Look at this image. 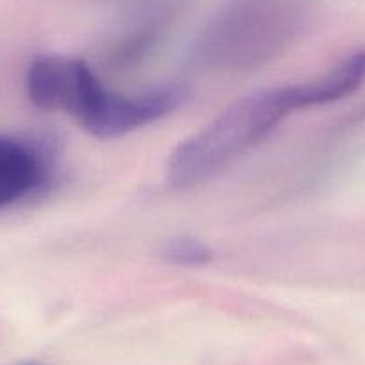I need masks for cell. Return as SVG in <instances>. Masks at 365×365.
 Segmentation results:
<instances>
[{
  "label": "cell",
  "mask_w": 365,
  "mask_h": 365,
  "mask_svg": "<svg viewBox=\"0 0 365 365\" xmlns=\"http://www.w3.org/2000/svg\"><path fill=\"white\" fill-rule=\"evenodd\" d=\"M297 110L294 84L240 97L172 150L167 160L168 187L187 190L210 181Z\"/></svg>",
  "instance_id": "obj_1"
},
{
  "label": "cell",
  "mask_w": 365,
  "mask_h": 365,
  "mask_svg": "<svg viewBox=\"0 0 365 365\" xmlns=\"http://www.w3.org/2000/svg\"><path fill=\"white\" fill-rule=\"evenodd\" d=\"M365 83V51L356 52L319 79L294 84L299 110L335 103Z\"/></svg>",
  "instance_id": "obj_5"
},
{
  "label": "cell",
  "mask_w": 365,
  "mask_h": 365,
  "mask_svg": "<svg viewBox=\"0 0 365 365\" xmlns=\"http://www.w3.org/2000/svg\"><path fill=\"white\" fill-rule=\"evenodd\" d=\"M103 88L99 77L83 59L59 54L38 56L27 72V93L45 111L79 117Z\"/></svg>",
  "instance_id": "obj_3"
},
{
  "label": "cell",
  "mask_w": 365,
  "mask_h": 365,
  "mask_svg": "<svg viewBox=\"0 0 365 365\" xmlns=\"http://www.w3.org/2000/svg\"><path fill=\"white\" fill-rule=\"evenodd\" d=\"M47 178V163L36 147L0 136V208L36 190Z\"/></svg>",
  "instance_id": "obj_4"
},
{
  "label": "cell",
  "mask_w": 365,
  "mask_h": 365,
  "mask_svg": "<svg viewBox=\"0 0 365 365\" xmlns=\"http://www.w3.org/2000/svg\"><path fill=\"white\" fill-rule=\"evenodd\" d=\"M161 256L181 267H202L213 259V251L197 238L179 237L165 242Z\"/></svg>",
  "instance_id": "obj_6"
},
{
  "label": "cell",
  "mask_w": 365,
  "mask_h": 365,
  "mask_svg": "<svg viewBox=\"0 0 365 365\" xmlns=\"http://www.w3.org/2000/svg\"><path fill=\"white\" fill-rule=\"evenodd\" d=\"M185 97L187 90L179 84H161L138 96H122L103 86L76 120L93 138H120L170 115Z\"/></svg>",
  "instance_id": "obj_2"
}]
</instances>
